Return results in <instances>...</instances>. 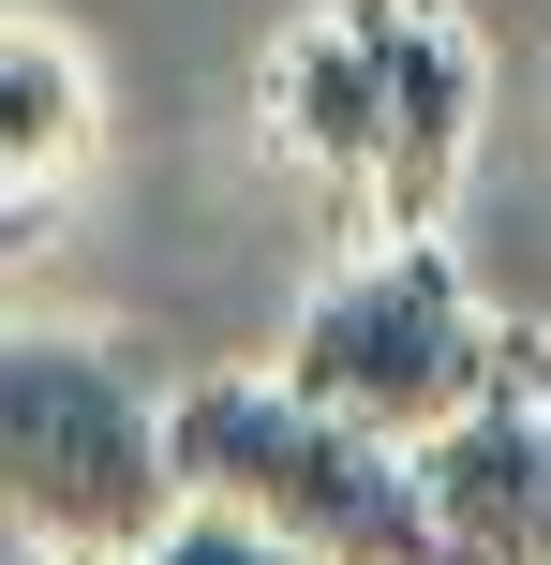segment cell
I'll return each instance as SVG.
<instances>
[{"instance_id":"3","label":"cell","mask_w":551,"mask_h":565,"mask_svg":"<svg viewBox=\"0 0 551 565\" xmlns=\"http://www.w3.org/2000/svg\"><path fill=\"white\" fill-rule=\"evenodd\" d=\"M179 507L165 387L89 328H0V521L60 565H135Z\"/></svg>"},{"instance_id":"5","label":"cell","mask_w":551,"mask_h":565,"mask_svg":"<svg viewBox=\"0 0 551 565\" xmlns=\"http://www.w3.org/2000/svg\"><path fill=\"white\" fill-rule=\"evenodd\" d=\"M447 565H551V328H507L492 372L417 431Z\"/></svg>"},{"instance_id":"8","label":"cell","mask_w":551,"mask_h":565,"mask_svg":"<svg viewBox=\"0 0 551 565\" xmlns=\"http://www.w3.org/2000/svg\"><path fill=\"white\" fill-rule=\"evenodd\" d=\"M0 565H60V551H45V536H15V521H0Z\"/></svg>"},{"instance_id":"1","label":"cell","mask_w":551,"mask_h":565,"mask_svg":"<svg viewBox=\"0 0 551 565\" xmlns=\"http://www.w3.org/2000/svg\"><path fill=\"white\" fill-rule=\"evenodd\" d=\"M268 149L358 238H433L477 149V30L447 0H314L268 45Z\"/></svg>"},{"instance_id":"6","label":"cell","mask_w":551,"mask_h":565,"mask_svg":"<svg viewBox=\"0 0 551 565\" xmlns=\"http://www.w3.org/2000/svg\"><path fill=\"white\" fill-rule=\"evenodd\" d=\"M89 149H105V89H89V60L60 45V30L0 15V224H45V209L89 179Z\"/></svg>"},{"instance_id":"4","label":"cell","mask_w":551,"mask_h":565,"mask_svg":"<svg viewBox=\"0 0 551 565\" xmlns=\"http://www.w3.org/2000/svg\"><path fill=\"white\" fill-rule=\"evenodd\" d=\"M492 312H477V282L447 238H358L343 268L298 298V328H284V387H314L328 417H358V431H433L447 402L492 372Z\"/></svg>"},{"instance_id":"7","label":"cell","mask_w":551,"mask_h":565,"mask_svg":"<svg viewBox=\"0 0 551 565\" xmlns=\"http://www.w3.org/2000/svg\"><path fill=\"white\" fill-rule=\"evenodd\" d=\"M135 565H314V551H284L268 521H239V507H194V491H179V507H165V536H149Z\"/></svg>"},{"instance_id":"2","label":"cell","mask_w":551,"mask_h":565,"mask_svg":"<svg viewBox=\"0 0 551 565\" xmlns=\"http://www.w3.org/2000/svg\"><path fill=\"white\" fill-rule=\"evenodd\" d=\"M165 461H179L194 507L268 521V536L314 551V565H447L433 491H417V447L328 417V402L284 387V372H209V387H179L165 402Z\"/></svg>"}]
</instances>
